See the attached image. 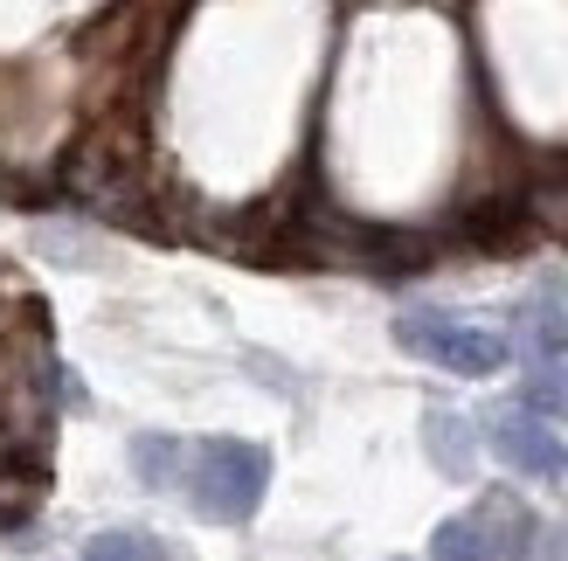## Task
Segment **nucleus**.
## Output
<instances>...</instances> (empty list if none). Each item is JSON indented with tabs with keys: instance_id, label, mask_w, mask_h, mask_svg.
Returning a JSON list of instances; mask_svg holds the SVG:
<instances>
[{
	"instance_id": "nucleus-12",
	"label": "nucleus",
	"mask_w": 568,
	"mask_h": 561,
	"mask_svg": "<svg viewBox=\"0 0 568 561\" xmlns=\"http://www.w3.org/2000/svg\"><path fill=\"white\" fill-rule=\"evenodd\" d=\"M36 249L49 264H63V271H98L104 264V243L98 236H77V230H36Z\"/></svg>"
},
{
	"instance_id": "nucleus-11",
	"label": "nucleus",
	"mask_w": 568,
	"mask_h": 561,
	"mask_svg": "<svg viewBox=\"0 0 568 561\" xmlns=\"http://www.w3.org/2000/svg\"><path fill=\"white\" fill-rule=\"evenodd\" d=\"M181 465H187V443H174V437H132V471H139V486L166 492V486L181 479Z\"/></svg>"
},
{
	"instance_id": "nucleus-8",
	"label": "nucleus",
	"mask_w": 568,
	"mask_h": 561,
	"mask_svg": "<svg viewBox=\"0 0 568 561\" xmlns=\"http://www.w3.org/2000/svg\"><path fill=\"white\" fill-rule=\"evenodd\" d=\"M423 437H430V458L450 471V479H471V424L450 409H430V424H423Z\"/></svg>"
},
{
	"instance_id": "nucleus-13",
	"label": "nucleus",
	"mask_w": 568,
	"mask_h": 561,
	"mask_svg": "<svg viewBox=\"0 0 568 561\" xmlns=\"http://www.w3.org/2000/svg\"><path fill=\"white\" fill-rule=\"evenodd\" d=\"M527 340L534 354H568V305L561 298H541V305H527Z\"/></svg>"
},
{
	"instance_id": "nucleus-3",
	"label": "nucleus",
	"mask_w": 568,
	"mask_h": 561,
	"mask_svg": "<svg viewBox=\"0 0 568 561\" xmlns=\"http://www.w3.org/2000/svg\"><path fill=\"white\" fill-rule=\"evenodd\" d=\"M395 347L430 360V368H450V375H499L506 360H514V340L493 326H465L450 313H403L395 319Z\"/></svg>"
},
{
	"instance_id": "nucleus-7",
	"label": "nucleus",
	"mask_w": 568,
	"mask_h": 561,
	"mask_svg": "<svg viewBox=\"0 0 568 561\" xmlns=\"http://www.w3.org/2000/svg\"><path fill=\"white\" fill-rule=\"evenodd\" d=\"M520 409L541 416V424H568V368H561V354L534 360V375L520 381Z\"/></svg>"
},
{
	"instance_id": "nucleus-1",
	"label": "nucleus",
	"mask_w": 568,
	"mask_h": 561,
	"mask_svg": "<svg viewBox=\"0 0 568 561\" xmlns=\"http://www.w3.org/2000/svg\"><path fill=\"white\" fill-rule=\"evenodd\" d=\"M63 194L77 208H91L104 222H125V230H160L153 215V187H146V146H139L132 125H91L63 160Z\"/></svg>"
},
{
	"instance_id": "nucleus-5",
	"label": "nucleus",
	"mask_w": 568,
	"mask_h": 561,
	"mask_svg": "<svg viewBox=\"0 0 568 561\" xmlns=\"http://www.w3.org/2000/svg\"><path fill=\"white\" fill-rule=\"evenodd\" d=\"M527 230H534V202H520V194H493V202H471V208L458 215L450 243H458V249H478V257H499V249H514Z\"/></svg>"
},
{
	"instance_id": "nucleus-4",
	"label": "nucleus",
	"mask_w": 568,
	"mask_h": 561,
	"mask_svg": "<svg viewBox=\"0 0 568 561\" xmlns=\"http://www.w3.org/2000/svg\"><path fill=\"white\" fill-rule=\"evenodd\" d=\"M486 443H493V458L506 471H520V479H568V443L541 424V416H527V409L493 416Z\"/></svg>"
},
{
	"instance_id": "nucleus-10",
	"label": "nucleus",
	"mask_w": 568,
	"mask_h": 561,
	"mask_svg": "<svg viewBox=\"0 0 568 561\" xmlns=\"http://www.w3.org/2000/svg\"><path fill=\"white\" fill-rule=\"evenodd\" d=\"M430 561H499L486 527H478V513H450L437 534H430Z\"/></svg>"
},
{
	"instance_id": "nucleus-6",
	"label": "nucleus",
	"mask_w": 568,
	"mask_h": 561,
	"mask_svg": "<svg viewBox=\"0 0 568 561\" xmlns=\"http://www.w3.org/2000/svg\"><path fill=\"white\" fill-rule=\"evenodd\" d=\"M478 527H486V541L499 561H527L534 554V513L520 507L514 492H486L478 499Z\"/></svg>"
},
{
	"instance_id": "nucleus-9",
	"label": "nucleus",
	"mask_w": 568,
	"mask_h": 561,
	"mask_svg": "<svg viewBox=\"0 0 568 561\" xmlns=\"http://www.w3.org/2000/svg\"><path fill=\"white\" fill-rule=\"evenodd\" d=\"M83 561H174L160 548V534H146V527H104V534L83 541Z\"/></svg>"
},
{
	"instance_id": "nucleus-2",
	"label": "nucleus",
	"mask_w": 568,
	"mask_h": 561,
	"mask_svg": "<svg viewBox=\"0 0 568 561\" xmlns=\"http://www.w3.org/2000/svg\"><path fill=\"white\" fill-rule=\"evenodd\" d=\"M187 499L194 513L215 520V527H250L271 492V451L264 443H243V437H209L187 451Z\"/></svg>"
}]
</instances>
